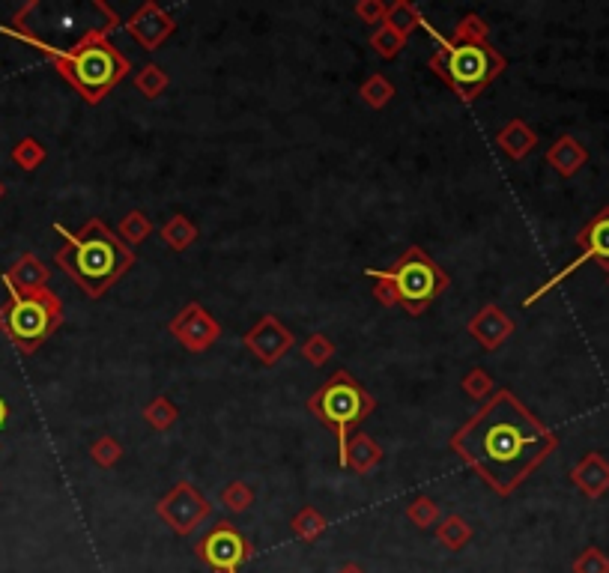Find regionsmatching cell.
<instances>
[{
	"label": "cell",
	"instance_id": "obj_1",
	"mask_svg": "<svg viewBox=\"0 0 609 573\" xmlns=\"http://www.w3.org/2000/svg\"><path fill=\"white\" fill-rule=\"evenodd\" d=\"M448 445L496 496L508 499L556 454L559 436L511 388H496Z\"/></svg>",
	"mask_w": 609,
	"mask_h": 573
},
{
	"label": "cell",
	"instance_id": "obj_2",
	"mask_svg": "<svg viewBox=\"0 0 609 573\" xmlns=\"http://www.w3.org/2000/svg\"><path fill=\"white\" fill-rule=\"evenodd\" d=\"M93 6L105 15V24H102V27H90V30H87L75 45H69V48H57V45L39 39V36L30 30V24L24 21V9H21L9 24H3L0 33L18 39V42H24V45H30V48H36V51L60 72V78L75 87V93H78L87 105H102L105 96H108L117 84H123V81L129 78L132 63H129V57L111 42V30L123 24L120 15H117L108 3H102V0H96Z\"/></svg>",
	"mask_w": 609,
	"mask_h": 573
},
{
	"label": "cell",
	"instance_id": "obj_3",
	"mask_svg": "<svg viewBox=\"0 0 609 573\" xmlns=\"http://www.w3.org/2000/svg\"><path fill=\"white\" fill-rule=\"evenodd\" d=\"M54 230L63 236L54 263L78 284L87 299H102L138 263L135 248H129L99 215L84 221V227L75 233L63 224H54Z\"/></svg>",
	"mask_w": 609,
	"mask_h": 573
},
{
	"label": "cell",
	"instance_id": "obj_4",
	"mask_svg": "<svg viewBox=\"0 0 609 573\" xmlns=\"http://www.w3.org/2000/svg\"><path fill=\"white\" fill-rule=\"evenodd\" d=\"M421 27L436 42V51L430 54L427 69L463 105H472L508 69L505 54L499 48H493L490 42H454V39L442 36L436 27H430V21H424Z\"/></svg>",
	"mask_w": 609,
	"mask_h": 573
},
{
	"label": "cell",
	"instance_id": "obj_5",
	"mask_svg": "<svg viewBox=\"0 0 609 573\" xmlns=\"http://www.w3.org/2000/svg\"><path fill=\"white\" fill-rule=\"evenodd\" d=\"M374 278V299L383 308H404L409 317H421L448 287V272L418 245H409L389 269H368Z\"/></svg>",
	"mask_w": 609,
	"mask_h": 573
},
{
	"label": "cell",
	"instance_id": "obj_6",
	"mask_svg": "<svg viewBox=\"0 0 609 573\" xmlns=\"http://www.w3.org/2000/svg\"><path fill=\"white\" fill-rule=\"evenodd\" d=\"M377 409V397L350 371H335L308 397V412L332 430L338 442V463L347 469V448L353 430Z\"/></svg>",
	"mask_w": 609,
	"mask_h": 573
},
{
	"label": "cell",
	"instance_id": "obj_7",
	"mask_svg": "<svg viewBox=\"0 0 609 573\" xmlns=\"http://www.w3.org/2000/svg\"><path fill=\"white\" fill-rule=\"evenodd\" d=\"M60 326H63V302L48 287L36 293L9 290V299L0 305V332L24 356L36 353Z\"/></svg>",
	"mask_w": 609,
	"mask_h": 573
},
{
	"label": "cell",
	"instance_id": "obj_8",
	"mask_svg": "<svg viewBox=\"0 0 609 573\" xmlns=\"http://www.w3.org/2000/svg\"><path fill=\"white\" fill-rule=\"evenodd\" d=\"M195 556L209 573H242L254 559V544L233 523L221 520L195 544Z\"/></svg>",
	"mask_w": 609,
	"mask_h": 573
},
{
	"label": "cell",
	"instance_id": "obj_9",
	"mask_svg": "<svg viewBox=\"0 0 609 573\" xmlns=\"http://www.w3.org/2000/svg\"><path fill=\"white\" fill-rule=\"evenodd\" d=\"M577 245H580V257L577 260H571L565 269H559L553 278H547L532 296H526V308L529 305H535V302H541L547 293H553L562 281H568L577 269H583L586 263H592V260H598L604 269L609 272V206H604V209H598L595 215H592V221L577 233Z\"/></svg>",
	"mask_w": 609,
	"mask_h": 573
},
{
	"label": "cell",
	"instance_id": "obj_10",
	"mask_svg": "<svg viewBox=\"0 0 609 573\" xmlns=\"http://www.w3.org/2000/svg\"><path fill=\"white\" fill-rule=\"evenodd\" d=\"M156 517L180 538L195 535L203 523L212 517V505L192 481H177L159 502H156Z\"/></svg>",
	"mask_w": 609,
	"mask_h": 573
},
{
	"label": "cell",
	"instance_id": "obj_11",
	"mask_svg": "<svg viewBox=\"0 0 609 573\" xmlns=\"http://www.w3.org/2000/svg\"><path fill=\"white\" fill-rule=\"evenodd\" d=\"M168 332L177 338V344L192 353V356H201L209 347L218 344L221 338V323L203 308L201 302H186L177 317L168 323Z\"/></svg>",
	"mask_w": 609,
	"mask_h": 573
},
{
	"label": "cell",
	"instance_id": "obj_12",
	"mask_svg": "<svg viewBox=\"0 0 609 573\" xmlns=\"http://www.w3.org/2000/svg\"><path fill=\"white\" fill-rule=\"evenodd\" d=\"M245 350L266 368L278 365L293 347H296V335L275 317V314H263L245 335H242Z\"/></svg>",
	"mask_w": 609,
	"mask_h": 573
},
{
	"label": "cell",
	"instance_id": "obj_13",
	"mask_svg": "<svg viewBox=\"0 0 609 573\" xmlns=\"http://www.w3.org/2000/svg\"><path fill=\"white\" fill-rule=\"evenodd\" d=\"M123 27L144 51H156L177 33V18L156 0H147L123 21Z\"/></svg>",
	"mask_w": 609,
	"mask_h": 573
},
{
	"label": "cell",
	"instance_id": "obj_14",
	"mask_svg": "<svg viewBox=\"0 0 609 573\" xmlns=\"http://www.w3.org/2000/svg\"><path fill=\"white\" fill-rule=\"evenodd\" d=\"M466 332L484 347V350H499L511 335H514V320L505 314V308L499 305H484L481 311L472 314V320L466 323Z\"/></svg>",
	"mask_w": 609,
	"mask_h": 573
},
{
	"label": "cell",
	"instance_id": "obj_15",
	"mask_svg": "<svg viewBox=\"0 0 609 573\" xmlns=\"http://www.w3.org/2000/svg\"><path fill=\"white\" fill-rule=\"evenodd\" d=\"M571 484L592 502L604 499L609 493V460L598 451H589L574 469H571Z\"/></svg>",
	"mask_w": 609,
	"mask_h": 573
},
{
	"label": "cell",
	"instance_id": "obj_16",
	"mask_svg": "<svg viewBox=\"0 0 609 573\" xmlns=\"http://www.w3.org/2000/svg\"><path fill=\"white\" fill-rule=\"evenodd\" d=\"M51 281V269L36 257V254H21L6 272H3V284L6 290H15V293H36V290H45Z\"/></svg>",
	"mask_w": 609,
	"mask_h": 573
},
{
	"label": "cell",
	"instance_id": "obj_17",
	"mask_svg": "<svg viewBox=\"0 0 609 573\" xmlns=\"http://www.w3.org/2000/svg\"><path fill=\"white\" fill-rule=\"evenodd\" d=\"M547 165H550L559 177L571 180V177H577V174L589 165V150H586L574 135H562V138H556V141L550 144V150H547Z\"/></svg>",
	"mask_w": 609,
	"mask_h": 573
},
{
	"label": "cell",
	"instance_id": "obj_18",
	"mask_svg": "<svg viewBox=\"0 0 609 573\" xmlns=\"http://www.w3.org/2000/svg\"><path fill=\"white\" fill-rule=\"evenodd\" d=\"M496 147H499L508 159L523 162V159L538 147V132H535L526 120L514 117V120H508V123L496 132Z\"/></svg>",
	"mask_w": 609,
	"mask_h": 573
},
{
	"label": "cell",
	"instance_id": "obj_19",
	"mask_svg": "<svg viewBox=\"0 0 609 573\" xmlns=\"http://www.w3.org/2000/svg\"><path fill=\"white\" fill-rule=\"evenodd\" d=\"M383 445L377 439H371L368 433H353L350 436V448H347V469H353L356 475H371L380 463H383Z\"/></svg>",
	"mask_w": 609,
	"mask_h": 573
},
{
	"label": "cell",
	"instance_id": "obj_20",
	"mask_svg": "<svg viewBox=\"0 0 609 573\" xmlns=\"http://www.w3.org/2000/svg\"><path fill=\"white\" fill-rule=\"evenodd\" d=\"M201 230L192 218H186L183 212H174L165 224H162V239L168 242L171 251H189L198 242Z\"/></svg>",
	"mask_w": 609,
	"mask_h": 573
},
{
	"label": "cell",
	"instance_id": "obj_21",
	"mask_svg": "<svg viewBox=\"0 0 609 573\" xmlns=\"http://www.w3.org/2000/svg\"><path fill=\"white\" fill-rule=\"evenodd\" d=\"M472 526L460 517V514H448L436 523V541L451 550V553H460L469 541H472Z\"/></svg>",
	"mask_w": 609,
	"mask_h": 573
},
{
	"label": "cell",
	"instance_id": "obj_22",
	"mask_svg": "<svg viewBox=\"0 0 609 573\" xmlns=\"http://www.w3.org/2000/svg\"><path fill=\"white\" fill-rule=\"evenodd\" d=\"M290 529H293V535L299 538V541H305V544H317L320 538H323V532L329 529V520L317 511V508H302L293 520H290Z\"/></svg>",
	"mask_w": 609,
	"mask_h": 573
},
{
	"label": "cell",
	"instance_id": "obj_23",
	"mask_svg": "<svg viewBox=\"0 0 609 573\" xmlns=\"http://www.w3.org/2000/svg\"><path fill=\"white\" fill-rule=\"evenodd\" d=\"M171 87V75L168 69H162L159 63H147L135 72V90L144 96V99H159L165 90Z\"/></svg>",
	"mask_w": 609,
	"mask_h": 573
},
{
	"label": "cell",
	"instance_id": "obj_24",
	"mask_svg": "<svg viewBox=\"0 0 609 573\" xmlns=\"http://www.w3.org/2000/svg\"><path fill=\"white\" fill-rule=\"evenodd\" d=\"M359 96H362V102L368 105V108H374V111H383L392 99H395V84L383 75V72H374L371 78H365L362 81V87H359Z\"/></svg>",
	"mask_w": 609,
	"mask_h": 573
},
{
	"label": "cell",
	"instance_id": "obj_25",
	"mask_svg": "<svg viewBox=\"0 0 609 573\" xmlns=\"http://www.w3.org/2000/svg\"><path fill=\"white\" fill-rule=\"evenodd\" d=\"M150 233H153V221H150V215L141 212V209L126 212V215L120 218V224H117V236H120L129 248H135V245H141L144 239H150Z\"/></svg>",
	"mask_w": 609,
	"mask_h": 573
},
{
	"label": "cell",
	"instance_id": "obj_26",
	"mask_svg": "<svg viewBox=\"0 0 609 573\" xmlns=\"http://www.w3.org/2000/svg\"><path fill=\"white\" fill-rule=\"evenodd\" d=\"M144 421H147L153 430L165 433V430H171V427L180 421V409H177V403H174L171 397L159 394V397H153V400L144 406Z\"/></svg>",
	"mask_w": 609,
	"mask_h": 573
},
{
	"label": "cell",
	"instance_id": "obj_27",
	"mask_svg": "<svg viewBox=\"0 0 609 573\" xmlns=\"http://www.w3.org/2000/svg\"><path fill=\"white\" fill-rule=\"evenodd\" d=\"M406 39H409V36H404L401 30H395L392 24L383 21V24L371 33V48H374L383 60H395L406 48Z\"/></svg>",
	"mask_w": 609,
	"mask_h": 573
},
{
	"label": "cell",
	"instance_id": "obj_28",
	"mask_svg": "<svg viewBox=\"0 0 609 573\" xmlns=\"http://www.w3.org/2000/svg\"><path fill=\"white\" fill-rule=\"evenodd\" d=\"M427 18L421 15V9L409 0H395L389 3V15H386V24H392L395 30H401L404 36H409L415 27H421Z\"/></svg>",
	"mask_w": 609,
	"mask_h": 573
},
{
	"label": "cell",
	"instance_id": "obj_29",
	"mask_svg": "<svg viewBox=\"0 0 609 573\" xmlns=\"http://www.w3.org/2000/svg\"><path fill=\"white\" fill-rule=\"evenodd\" d=\"M448 39H454V42H490V24L478 12H466L454 24Z\"/></svg>",
	"mask_w": 609,
	"mask_h": 573
},
{
	"label": "cell",
	"instance_id": "obj_30",
	"mask_svg": "<svg viewBox=\"0 0 609 573\" xmlns=\"http://www.w3.org/2000/svg\"><path fill=\"white\" fill-rule=\"evenodd\" d=\"M406 520L415 526V529H436V523L442 520V511H439V502H433L430 496H418L406 505Z\"/></svg>",
	"mask_w": 609,
	"mask_h": 573
},
{
	"label": "cell",
	"instance_id": "obj_31",
	"mask_svg": "<svg viewBox=\"0 0 609 573\" xmlns=\"http://www.w3.org/2000/svg\"><path fill=\"white\" fill-rule=\"evenodd\" d=\"M48 159L45 147L36 141V138H21L15 147H12V162L21 168V171H36L42 168V162Z\"/></svg>",
	"mask_w": 609,
	"mask_h": 573
},
{
	"label": "cell",
	"instance_id": "obj_32",
	"mask_svg": "<svg viewBox=\"0 0 609 573\" xmlns=\"http://www.w3.org/2000/svg\"><path fill=\"white\" fill-rule=\"evenodd\" d=\"M221 505H224V511H230V514H245V511L254 505V490H251L245 481H230V484L221 490Z\"/></svg>",
	"mask_w": 609,
	"mask_h": 573
},
{
	"label": "cell",
	"instance_id": "obj_33",
	"mask_svg": "<svg viewBox=\"0 0 609 573\" xmlns=\"http://www.w3.org/2000/svg\"><path fill=\"white\" fill-rule=\"evenodd\" d=\"M90 457H93L96 466H102V469H114V466L120 463V457H123V445H120L114 436L102 433V436L90 445Z\"/></svg>",
	"mask_w": 609,
	"mask_h": 573
},
{
	"label": "cell",
	"instance_id": "obj_34",
	"mask_svg": "<svg viewBox=\"0 0 609 573\" xmlns=\"http://www.w3.org/2000/svg\"><path fill=\"white\" fill-rule=\"evenodd\" d=\"M332 356H335V344L329 341V335L314 332L311 338H305V344H302V359H308L314 368H323Z\"/></svg>",
	"mask_w": 609,
	"mask_h": 573
},
{
	"label": "cell",
	"instance_id": "obj_35",
	"mask_svg": "<svg viewBox=\"0 0 609 573\" xmlns=\"http://www.w3.org/2000/svg\"><path fill=\"white\" fill-rule=\"evenodd\" d=\"M463 391L472 397V400H490L496 394V382L493 377L484 371V368H472L466 377H463Z\"/></svg>",
	"mask_w": 609,
	"mask_h": 573
},
{
	"label": "cell",
	"instance_id": "obj_36",
	"mask_svg": "<svg viewBox=\"0 0 609 573\" xmlns=\"http://www.w3.org/2000/svg\"><path fill=\"white\" fill-rule=\"evenodd\" d=\"M574 573H609V556L601 547H586L574 562H571Z\"/></svg>",
	"mask_w": 609,
	"mask_h": 573
},
{
	"label": "cell",
	"instance_id": "obj_37",
	"mask_svg": "<svg viewBox=\"0 0 609 573\" xmlns=\"http://www.w3.org/2000/svg\"><path fill=\"white\" fill-rule=\"evenodd\" d=\"M353 15L362 21V24H383L386 21V15H389V3H383V0H359L356 6H353Z\"/></svg>",
	"mask_w": 609,
	"mask_h": 573
},
{
	"label": "cell",
	"instance_id": "obj_38",
	"mask_svg": "<svg viewBox=\"0 0 609 573\" xmlns=\"http://www.w3.org/2000/svg\"><path fill=\"white\" fill-rule=\"evenodd\" d=\"M338 573H365V568H362V565H353V562H347V565H344V568H341Z\"/></svg>",
	"mask_w": 609,
	"mask_h": 573
},
{
	"label": "cell",
	"instance_id": "obj_39",
	"mask_svg": "<svg viewBox=\"0 0 609 573\" xmlns=\"http://www.w3.org/2000/svg\"><path fill=\"white\" fill-rule=\"evenodd\" d=\"M6 418H9V406H6V400L0 397V427L6 424Z\"/></svg>",
	"mask_w": 609,
	"mask_h": 573
},
{
	"label": "cell",
	"instance_id": "obj_40",
	"mask_svg": "<svg viewBox=\"0 0 609 573\" xmlns=\"http://www.w3.org/2000/svg\"><path fill=\"white\" fill-rule=\"evenodd\" d=\"M6 197V186H3V180H0V200Z\"/></svg>",
	"mask_w": 609,
	"mask_h": 573
},
{
	"label": "cell",
	"instance_id": "obj_41",
	"mask_svg": "<svg viewBox=\"0 0 609 573\" xmlns=\"http://www.w3.org/2000/svg\"><path fill=\"white\" fill-rule=\"evenodd\" d=\"M607 287H609V272H607Z\"/></svg>",
	"mask_w": 609,
	"mask_h": 573
}]
</instances>
